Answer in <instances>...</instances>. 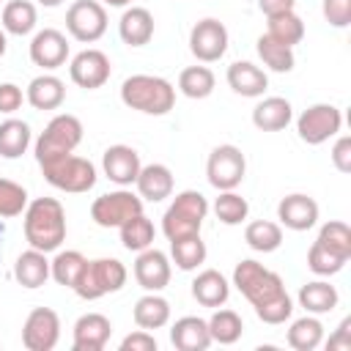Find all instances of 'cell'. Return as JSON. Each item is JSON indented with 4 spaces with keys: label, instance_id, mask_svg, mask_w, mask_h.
Here are the masks:
<instances>
[{
    "label": "cell",
    "instance_id": "obj_5",
    "mask_svg": "<svg viewBox=\"0 0 351 351\" xmlns=\"http://www.w3.org/2000/svg\"><path fill=\"white\" fill-rule=\"evenodd\" d=\"M126 277H129V271L118 258H96V261H85L82 274L71 291L80 299L93 302V299L121 291L126 285Z\"/></svg>",
    "mask_w": 351,
    "mask_h": 351
},
{
    "label": "cell",
    "instance_id": "obj_26",
    "mask_svg": "<svg viewBox=\"0 0 351 351\" xmlns=\"http://www.w3.org/2000/svg\"><path fill=\"white\" fill-rule=\"evenodd\" d=\"M132 318L140 329H162L170 324V302L165 296H159V291H148L145 296H140L134 302Z\"/></svg>",
    "mask_w": 351,
    "mask_h": 351
},
{
    "label": "cell",
    "instance_id": "obj_31",
    "mask_svg": "<svg viewBox=\"0 0 351 351\" xmlns=\"http://www.w3.org/2000/svg\"><path fill=\"white\" fill-rule=\"evenodd\" d=\"M3 30L11 36H27L36 27V5L30 0H8L3 14H0Z\"/></svg>",
    "mask_w": 351,
    "mask_h": 351
},
{
    "label": "cell",
    "instance_id": "obj_32",
    "mask_svg": "<svg viewBox=\"0 0 351 351\" xmlns=\"http://www.w3.org/2000/svg\"><path fill=\"white\" fill-rule=\"evenodd\" d=\"M118 230H121V244H123V250H129V252H143V250L154 247L156 228H154V222H151L145 214H134V217L126 219Z\"/></svg>",
    "mask_w": 351,
    "mask_h": 351
},
{
    "label": "cell",
    "instance_id": "obj_53",
    "mask_svg": "<svg viewBox=\"0 0 351 351\" xmlns=\"http://www.w3.org/2000/svg\"><path fill=\"white\" fill-rule=\"evenodd\" d=\"M38 3H41V5H47V8H55V5H60L63 0H38Z\"/></svg>",
    "mask_w": 351,
    "mask_h": 351
},
{
    "label": "cell",
    "instance_id": "obj_15",
    "mask_svg": "<svg viewBox=\"0 0 351 351\" xmlns=\"http://www.w3.org/2000/svg\"><path fill=\"white\" fill-rule=\"evenodd\" d=\"M69 58V38L55 30V27H44L33 36L30 41V60L36 66H41L44 71H52V69H60Z\"/></svg>",
    "mask_w": 351,
    "mask_h": 351
},
{
    "label": "cell",
    "instance_id": "obj_25",
    "mask_svg": "<svg viewBox=\"0 0 351 351\" xmlns=\"http://www.w3.org/2000/svg\"><path fill=\"white\" fill-rule=\"evenodd\" d=\"M291 118H293V107L282 96H266L252 107V123L261 132H280L291 123Z\"/></svg>",
    "mask_w": 351,
    "mask_h": 351
},
{
    "label": "cell",
    "instance_id": "obj_55",
    "mask_svg": "<svg viewBox=\"0 0 351 351\" xmlns=\"http://www.w3.org/2000/svg\"><path fill=\"white\" fill-rule=\"evenodd\" d=\"M0 348H3V346H0Z\"/></svg>",
    "mask_w": 351,
    "mask_h": 351
},
{
    "label": "cell",
    "instance_id": "obj_11",
    "mask_svg": "<svg viewBox=\"0 0 351 351\" xmlns=\"http://www.w3.org/2000/svg\"><path fill=\"white\" fill-rule=\"evenodd\" d=\"M340 126H343V112L335 104H313L296 118V132L307 145L326 143L340 132Z\"/></svg>",
    "mask_w": 351,
    "mask_h": 351
},
{
    "label": "cell",
    "instance_id": "obj_24",
    "mask_svg": "<svg viewBox=\"0 0 351 351\" xmlns=\"http://www.w3.org/2000/svg\"><path fill=\"white\" fill-rule=\"evenodd\" d=\"M118 33H121V41L129 44V47H143L154 38V16L148 8L143 5H132L121 14V22H118Z\"/></svg>",
    "mask_w": 351,
    "mask_h": 351
},
{
    "label": "cell",
    "instance_id": "obj_38",
    "mask_svg": "<svg viewBox=\"0 0 351 351\" xmlns=\"http://www.w3.org/2000/svg\"><path fill=\"white\" fill-rule=\"evenodd\" d=\"M214 85H217V77L208 66H186L178 74V90L186 99H206L211 96Z\"/></svg>",
    "mask_w": 351,
    "mask_h": 351
},
{
    "label": "cell",
    "instance_id": "obj_9",
    "mask_svg": "<svg viewBox=\"0 0 351 351\" xmlns=\"http://www.w3.org/2000/svg\"><path fill=\"white\" fill-rule=\"evenodd\" d=\"M134 214H143V197L134 195V192H129V189L99 195L90 203V219L99 228H121Z\"/></svg>",
    "mask_w": 351,
    "mask_h": 351
},
{
    "label": "cell",
    "instance_id": "obj_10",
    "mask_svg": "<svg viewBox=\"0 0 351 351\" xmlns=\"http://www.w3.org/2000/svg\"><path fill=\"white\" fill-rule=\"evenodd\" d=\"M66 30L82 44H93L107 33V11L96 0H74L66 11Z\"/></svg>",
    "mask_w": 351,
    "mask_h": 351
},
{
    "label": "cell",
    "instance_id": "obj_47",
    "mask_svg": "<svg viewBox=\"0 0 351 351\" xmlns=\"http://www.w3.org/2000/svg\"><path fill=\"white\" fill-rule=\"evenodd\" d=\"M121 351H156V337L148 329H137L121 340Z\"/></svg>",
    "mask_w": 351,
    "mask_h": 351
},
{
    "label": "cell",
    "instance_id": "obj_2",
    "mask_svg": "<svg viewBox=\"0 0 351 351\" xmlns=\"http://www.w3.org/2000/svg\"><path fill=\"white\" fill-rule=\"evenodd\" d=\"M25 239L33 250L55 252L66 241V211L55 197H36L25 208Z\"/></svg>",
    "mask_w": 351,
    "mask_h": 351
},
{
    "label": "cell",
    "instance_id": "obj_20",
    "mask_svg": "<svg viewBox=\"0 0 351 351\" xmlns=\"http://www.w3.org/2000/svg\"><path fill=\"white\" fill-rule=\"evenodd\" d=\"M134 186H137V195L143 200L159 203V200L173 195V173H170L167 165H159V162L143 165L137 178H134Z\"/></svg>",
    "mask_w": 351,
    "mask_h": 351
},
{
    "label": "cell",
    "instance_id": "obj_33",
    "mask_svg": "<svg viewBox=\"0 0 351 351\" xmlns=\"http://www.w3.org/2000/svg\"><path fill=\"white\" fill-rule=\"evenodd\" d=\"M288 346L293 351H315L321 343H324V324L315 318V315H304V318H296L285 335Z\"/></svg>",
    "mask_w": 351,
    "mask_h": 351
},
{
    "label": "cell",
    "instance_id": "obj_12",
    "mask_svg": "<svg viewBox=\"0 0 351 351\" xmlns=\"http://www.w3.org/2000/svg\"><path fill=\"white\" fill-rule=\"evenodd\" d=\"M60 340V318L52 307H33L22 324V343L27 351H52Z\"/></svg>",
    "mask_w": 351,
    "mask_h": 351
},
{
    "label": "cell",
    "instance_id": "obj_6",
    "mask_svg": "<svg viewBox=\"0 0 351 351\" xmlns=\"http://www.w3.org/2000/svg\"><path fill=\"white\" fill-rule=\"evenodd\" d=\"M80 143H82V123H80V118L71 115V112H60L38 134V140H36V162L47 165V162H52L58 156L74 154V148Z\"/></svg>",
    "mask_w": 351,
    "mask_h": 351
},
{
    "label": "cell",
    "instance_id": "obj_42",
    "mask_svg": "<svg viewBox=\"0 0 351 351\" xmlns=\"http://www.w3.org/2000/svg\"><path fill=\"white\" fill-rule=\"evenodd\" d=\"M315 241H321L326 250H332V252H337V255H343V258H351V228H348L343 219H329V222H324Z\"/></svg>",
    "mask_w": 351,
    "mask_h": 351
},
{
    "label": "cell",
    "instance_id": "obj_50",
    "mask_svg": "<svg viewBox=\"0 0 351 351\" xmlns=\"http://www.w3.org/2000/svg\"><path fill=\"white\" fill-rule=\"evenodd\" d=\"M293 5H296V0H258V8H261L266 16L293 11Z\"/></svg>",
    "mask_w": 351,
    "mask_h": 351
},
{
    "label": "cell",
    "instance_id": "obj_27",
    "mask_svg": "<svg viewBox=\"0 0 351 351\" xmlns=\"http://www.w3.org/2000/svg\"><path fill=\"white\" fill-rule=\"evenodd\" d=\"M192 296L203 307H222L230 296V285L217 269H203L192 280Z\"/></svg>",
    "mask_w": 351,
    "mask_h": 351
},
{
    "label": "cell",
    "instance_id": "obj_30",
    "mask_svg": "<svg viewBox=\"0 0 351 351\" xmlns=\"http://www.w3.org/2000/svg\"><path fill=\"white\" fill-rule=\"evenodd\" d=\"M206 324H208L211 343H219V346H233L244 332L241 315L236 310H228V307H214V315Z\"/></svg>",
    "mask_w": 351,
    "mask_h": 351
},
{
    "label": "cell",
    "instance_id": "obj_7",
    "mask_svg": "<svg viewBox=\"0 0 351 351\" xmlns=\"http://www.w3.org/2000/svg\"><path fill=\"white\" fill-rule=\"evenodd\" d=\"M47 184H52L60 192H71V195H82L88 189H93L96 184V167L90 159H82L77 154H66L58 156L47 165H38Z\"/></svg>",
    "mask_w": 351,
    "mask_h": 351
},
{
    "label": "cell",
    "instance_id": "obj_14",
    "mask_svg": "<svg viewBox=\"0 0 351 351\" xmlns=\"http://www.w3.org/2000/svg\"><path fill=\"white\" fill-rule=\"evenodd\" d=\"M110 74H112V66H110V58L101 49H82L69 63L71 82L80 85V88H85V90L101 88L110 80Z\"/></svg>",
    "mask_w": 351,
    "mask_h": 351
},
{
    "label": "cell",
    "instance_id": "obj_23",
    "mask_svg": "<svg viewBox=\"0 0 351 351\" xmlns=\"http://www.w3.org/2000/svg\"><path fill=\"white\" fill-rule=\"evenodd\" d=\"M25 99L33 110H58L66 99V85L55 74H38V77L30 80V85L25 90Z\"/></svg>",
    "mask_w": 351,
    "mask_h": 351
},
{
    "label": "cell",
    "instance_id": "obj_44",
    "mask_svg": "<svg viewBox=\"0 0 351 351\" xmlns=\"http://www.w3.org/2000/svg\"><path fill=\"white\" fill-rule=\"evenodd\" d=\"M27 189L11 178H0V219H11L25 214L27 208Z\"/></svg>",
    "mask_w": 351,
    "mask_h": 351
},
{
    "label": "cell",
    "instance_id": "obj_41",
    "mask_svg": "<svg viewBox=\"0 0 351 351\" xmlns=\"http://www.w3.org/2000/svg\"><path fill=\"white\" fill-rule=\"evenodd\" d=\"M214 214H217V219L222 225H241L247 219V214H250V203L236 189H225L214 200Z\"/></svg>",
    "mask_w": 351,
    "mask_h": 351
},
{
    "label": "cell",
    "instance_id": "obj_18",
    "mask_svg": "<svg viewBox=\"0 0 351 351\" xmlns=\"http://www.w3.org/2000/svg\"><path fill=\"white\" fill-rule=\"evenodd\" d=\"M277 219L288 228V230H310L315 222H318V203L304 195V192H293V195H285L280 203H277Z\"/></svg>",
    "mask_w": 351,
    "mask_h": 351
},
{
    "label": "cell",
    "instance_id": "obj_39",
    "mask_svg": "<svg viewBox=\"0 0 351 351\" xmlns=\"http://www.w3.org/2000/svg\"><path fill=\"white\" fill-rule=\"evenodd\" d=\"M269 27H266V36H271L274 41L285 44V47H293L304 38V22L299 19L296 11H285V14H274V16H266Z\"/></svg>",
    "mask_w": 351,
    "mask_h": 351
},
{
    "label": "cell",
    "instance_id": "obj_35",
    "mask_svg": "<svg viewBox=\"0 0 351 351\" xmlns=\"http://www.w3.org/2000/svg\"><path fill=\"white\" fill-rule=\"evenodd\" d=\"M85 255L77 252V250H60L52 261H49V277L63 285V288H74L80 274H82V266H85Z\"/></svg>",
    "mask_w": 351,
    "mask_h": 351
},
{
    "label": "cell",
    "instance_id": "obj_17",
    "mask_svg": "<svg viewBox=\"0 0 351 351\" xmlns=\"http://www.w3.org/2000/svg\"><path fill=\"white\" fill-rule=\"evenodd\" d=\"M101 167H104V176H107L112 184H118V186H132L143 165H140V154H137L132 145L118 143V145H110V148L104 151Z\"/></svg>",
    "mask_w": 351,
    "mask_h": 351
},
{
    "label": "cell",
    "instance_id": "obj_4",
    "mask_svg": "<svg viewBox=\"0 0 351 351\" xmlns=\"http://www.w3.org/2000/svg\"><path fill=\"white\" fill-rule=\"evenodd\" d=\"M206 214H208V200L197 189H184L167 206V211L162 217V233L167 236V241L195 236V233H200Z\"/></svg>",
    "mask_w": 351,
    "mask_h": 351
},
{
    "label": "cell",
    "instance_id": "obj_45",
    "mask_svg": "<svg viewBox=\"0 0 351 351\" xmlns=\"http://www.w3.org/2000/svg\"><path fill=\"white\" fill-rule=\"evenodd\" d=\"M321 11L332 27H348L351 22V0H324Z\"/></svg>",
    "mask_w": 351,
    "mask_h": 351
},
{
    "label": "cell",
    "instance_id": "obj_48",
    "mask_svg": "<svg viewBox=\"0 0 351 351\" xmlns=\"http://www.w3.org/2000/svg\"><path fill=\"white\" fill-rule=\"evenodd\" d=\"M332 165L340 173H351V137L348 134L337 137V143L332 145Z\"/></svg>",
    "mask_w": 351,
    "mask_h": 351
},
{
    "label": "cell",
    "instance_id": "obj_1",
    "mask_svg": "<svg viewBox=\"0 0 351 351\" xmlns=\"http://www.w3.org/2000/svg\"><path fill=\"white\" fill-rule=\"evenodd\" d=\"M233 285L255 307V315L263 324L277 326V324H285L291 318L293 302L282 285V277L277 271L266 269L263 263H258L252 258L239 261L233 269Z\"/></svg>",
    "mask_w": 351,
    "mask_h": 351
},
{
    "label": "cell",
    "instance_id": "obj_43",
    "mask_svg": "<svg viewBox=\"0 0 351 351\" xmlns=\"http://www.w3.org/2000/svg\"><path fill=\"white\" fill-rule=\"evenodd\" d=\"M346 263H348V258H343V255L326 250L321 241H313V247L307 250V269H310L313 274H318V277H332V274H337Z\"/></svg>",
    "mask_w": 351,
    "mask_h": 351
},
{
    "label": "cell",
    "instance_id": "obj_22",
    "mask_svg": "<svg viewBox=\"0 0 351 351\" xmlns=\"http://www.w3.org/2000/svg\"><path fill=\"white\" fill-rule=\"evenodd\" d=\"M170 343L178 351H206L211 346L208 324L197 315H184L170 326Z\"/></svg>",
    "mask_w": 351,
    "mask_h": 351
},
{
    "label": "cell",
    "instance_id": "obj_19",
    "mask_svg": "<svg viewBox=\"0 0 351 351\" xmlns=\"http://www.w3.org/2000/svg\"><path fill=\"white\" fill-rule=\"evenodd\" d=\"M110 335H112V324H110L107 315H101V313H85L74 324L71 348L74 351H101L107 346Z\"/></svg>",
    "mask_w": 351,
    "mask_h": 351
},
{
    "label": "cell",
    "instance_id": "obj_52",
    "mask_svg": "<svg viewBox=\"0 0 351 351\" xmlns=\"http://www.w3.org/2000/svg\"><path fill=\"white\" fill-rule=\"evenodd\" d=\"M107 5H112V8H123V5H129L132 0H104Z\"/></svg>",
    "mask_w": 351,
    "mask_h": 351
},
{
    "label": "cell",
    "instance_id": "obj_46",
    "mask_svg": "<svg viewBox=\"0 0 351 351\" xmlns=\"http://www.w3.org/2000/svg\"><path fill=\"white\" fill-rule=\"evenodd\" d=\"M22 101H25V93H22L19 85H14V82H0V112L11 115V112H16V110L22 107Z\"/></svg>",
    "mask_w": 351,
    "mask_h": 351
},
{
    "label": "cell",
    "instance_id": "obj_49",
    "mask_svg": "<svg viewBox=\"0 0 351 351\" xmlns=\"http://www.w3.org/2000/svg\"><path fill=\"white\" fill-rule=\"evenodd\" d=\"M326 348H332V351H348L351 348V318H343L340 321L337 332L326 340Z\"/></svg>",
    "mask_w": 351,
    "mask_h": 351
},
{
    "label": "cell",
    "instance_id": "obj_3",
    "mask_svg": "<svg viewBox=\"0 0 351 351\" xmlns=\"http://www.w3.org/2000/svg\"><path fill=\"white\" fill-rule=\"evenodd\" d=\"M121 101L145 115H167L176 104V88L156 74H132L121 85Z\"/></svg>",
    "mask_w": 351,
    "mask_h": 351
},
{
    "label": "cell",
    "instance_id": "obj_29",
    "mask_svg": "<svg viewBox=\"0 0 351 351\" xmlns=\"http://www.w3.org/2000/svg\"><path fill=\"white\" fill-rule=\"evenodd\" d=\"M340 296H337V288L324 282V280H313V282H304L299 288V304L313 313V315H321V313H332L337 307Z\"/></svg>",
    "mask_w": 351,
    "mask_h": 351
},
{
    "label": "cell",
    "instance_id": "obj_13",
    "mask_svg": "<svg viewBox=\"0 0 351 351\" xmlns=\"http://www.w3.org/2000/svg\"><path fill=\"white\" fill-rule=\"evenodd\" d=\"M228 49V27L214 19L206 16L200 22H195V27L189 30V52L200 60V63H214L225 55Z\"/></svg>",
    "mask_w": 351,
    "mask_h": 351
},
{
    "label": "cell",
    "instance_id": "obj_8",
    "mask_svg": "<svg viewBox=\"0 0 351 351\" xmlns=\"http://www.w3.org/2000/svg\"><path fill=\"white\" fill-rule=\"evenodd\" d=\"M244 173H247V159L241 154V148L225 143V145H217L211 154H208V162H206V178L214 189L225 192V189H236L241 181H244Z\"/></svg>",
    "mask_w": 351,
    "mask_h": 351
},
{
    "label": "cell",
    "instance_id": "obj_21",
    "mask_svg": "<svg viewBox=\"0 0 351 351\" xmlns=\"http://www.w3.org/2000/svg\"><path fill=\"white\" fill-rule=\"evenodd\" d=\"M228 85H230L233 93L255 99V96H263V90L269 85V77L261 66H255L250 60H236V63L228 66Z\"/></svg>",
    "mask_w": 351,
    "mask_h": 351
},
{
    "label": "cell",
    "instance_id": "obj_51",
    "mask_svg": "<svg viewBox=\"0 0 351 351\" xmlns=\"http://www.w3.org/2000/svg\"><path fill=\"white\" fill-rule=\"evenodd\" d=\"M5 47H8V41H5V30L0 27V58L5 55Z\"/></svg>",
    "mask_w": 351,
    "mask_h": 351
},
{
    "label": "cell",
    "instance_id": "obj_37",
    "mask_svg": "<svg viewBox=\"0 0 351 351\" xmlns=\"http://www.w3.org/2000/svg\"><path fill=\"white\" fill-rule=\"evenodd\" d=\"M244 241L255 252H274L282 244V228L271 219H255L244 228Z\"/></svg>",
    "mask_w": 351,
    "mask_h": 351
},
{
    "label": "cell",
    "instance_id": "obj_40",
    "mask_svg": "<svg viewBox=\"0 0 351 351\" xmlns=\"http://www.w3.org/2000/svg\"><path fill=\"white\" fill-rule=\"evenodd\" d=\"M170 258L181 271H192L206 261V244L200 239V233L195 236H184L170 241Z\"/></svg>",
    "mask_w": 351,
    "mask_h": 351
},
{
    "label": "cell",
    "instance_id": "obj_28",
    "mask_svg": "<svg viewBox=\"0 0 351 351\" xmlns=\"http://www.w3.org/2000/svg\"><path fill=\"white\" fill-rule=\"evenodd\" d=\"M14 277L22 288H41L47 280H49V261H47V252L41 250H25L16 263H14Z\"/></svg>",
    "mask_w": 351,
    "mask_h": 351
},
{
    "label": "cell",
    "instance_id": "obj_36",
    "mask_svg": "<svg viewBox=\"0 0 351 351\" xmlns=\"http://www.w3.org/2000/svg\"><path fill=\"white\" fill-rule=\"evenodd\" d=\"M255 49H258V58L263 60V66H269L271 71H280V74H288L296 63L293 58V47H285L280 41H274L271 36H258L255 41Z\"/></svg>",
    "mask_w": 351,
    "mask_h": 351
},
{
    "label": "cell",
    "instance_id": "obj_16",
    "mask_svg": "<svg viewBox=\"0 0 351 351\" xmlns=\"http://www.w3.org/2000/svg\"><path fill=\"white\" fill-rule=\"evenodd\" d=\"M170 258L156 250V247H148L143 252H137V261H134V280L143 291H162L167 288L170 282Z\"/></svg>",
    "mask_w": 351,
    "mask_h": 351
},
{
    "label": "cell",
    "instance_id": "obj_34",
    "mask_svg": "<svg viewBox=\"0 0 351 351\" xmlns=\"http://www.w3.org/2000/svg\"><path fill=\"white\" fill-rule=\"evenodd\" d=\"M30 145V126L19 118H8L0 123V156L19 159Z\"/></svg>",
    "mask_w": 351,
    "mask_h": 351
},
{
    "label": "cell",
    "instance_id": "obj_54",
    "mask_svg": "<svg viewBox=\"0 0 351 351\" xmlns=\"http://www.w3.org/2000/svg\"><path fill=\"white\" fill-rule=\"evenodd\" d=\"M3 236H5V225L0 222V258H3Z\"/></svg>",
    "mask_w": 351,
    "mask_h": 351
}]
</instances>
